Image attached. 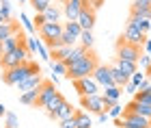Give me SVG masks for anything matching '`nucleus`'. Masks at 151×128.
I'll list each match as a JSON object with an SVG mask.
<instances>
[{
  "instance_id": "0eeeda50",
  "label": "nucleus",
  "mask_w": 151,
  "mask_h": 128,
  "mask_svg": "<svg viewBox=\"0 0 151 128\" xmlns=\"http://www.w3.org/2000/svg\"><path fill=\"white\" fill-rule=\"evenodd\" d=\"M63 31H65V24H60V22H45L37 33H39V37L47 44V41H52V39H58L60 35H63Z\"/></svg>"
},
{
  "instance_id": "f3484780",
  "label": "nucleus",
  "mask_w": 151,
  "mask_h": 128,
  "mask_svg": "<svg viewBox=\"0 0 151 128\" xmlns=\"http://www.w3.org/2000/svg\"><path fill=\"white\" fill-rule=\"evenodd\" d=\"M19 28H24V26H19L17 22H13V20H9V22H2V24H0V41H2V39H6V37H11V35H15Z\"/></svg>"
},
{
  "instance_id": "7ed1b4c3",
  "label": "nucleus",
  "mask_w": 151,
  "mask_h": 128,
  "mask_svg": "<svg viewBox=\"0 0 151 128\" xmlns=\"http://www.w3.org/2000/svg\"><path fill=\"white\" fill-rule=\"evenodd\" d=\"M30 57H32L30 50L26 48V44H22V46H17L15 50H11L9 55L0 57V67H2V70H11V67H17V65H22L24 61H28Z\"/></svg>"
},
{
  "instance_id": "4468645a",
  "label": "nucleus",
  "mask_w": 151,
  "mask_h": 128,
  "mask_svg": "<svg viewBox=\"0 0 151 128\" xmlns=\"http://www.w3.org/2000/svg\"><path fill=\"white\" fill-rule=\"evenodd\" d=\"M43 85V76H41V74H32V76H28L26 80H22V83L17 85V89L19 91H30V89H39V87Z\"/></svg>"
},
{
  "instance_id": "f8f14e48",
  "label": "nucleus",
  "mask_w": 151,
  "mask_h": 128,
  "mask_svg": "<svg viewBox=\"0 0 151 128\" xmlns=\"http://www.w3.org/2000/svg\"><path fill=\"white\" fill-rule=\"evenodd\" d=\"M78 22L82 26V31H93V26H95V11L91 9V7H82V11L78 15Z\"/></svg>"
},
{
  "instance_id": "f704fd0d",
  "label": "nucleus",
  "mask_w": 151,
  "mask_h": 128,
  "mask_svg": "<svg viewBox=\"0 0 151 128\" xmlns=\"http://www.w3.org/2000/svg\"><path fill=\"white\" fill-rule=\"evenodd\" d=\"M145 78H147V72L142 74V72H138V70H136V72L132 74V76H129V80H132V83H134L136 87H138V85H140V83H142V80H145Z\"/></svg>"
},
{
  "instance_id": "a878e982",
  "label": "nucleus",
  "mask_w": 151,
  "mask_h": 128,
  "mask_svg": "<svg viewBox=\"0 0 151 128\" xmlns=\"http://www.w3.org/2000/svg\"><path fill=\"white\" fill-rule=\"evenodd\" d=\"M116 65L121 67L123 72L127 74V76H132V74L138 70V63H132V61H123V59H116Z\"/></svg>"
},
{
  "instance_id": "58836bf2",
  "label": "nucleus",
  "mask_w": 151,
  "mask_h": 128,
  "mask_svg": "<svg viewBox=\"0 0 151 128\" xmlns=\"http://www.w3.org/2000/svg\"><path fill=\"white\" fill-rule=\"evenodd\" d=\"M138 63H140V67H142V70H145V72H147V70H149V67H151V55H142Z\"/></svg>"
},
{
  "instance_id": "7c9ffc66",
  "label": "nucleus",
  "mask_w": 151,
  "mask_h": 128,
  "mask_svg": "<svg viewBox=\"0 0 151 128\" xmlns=\"http://www.w3.org/2000/svg\"><path fill=\"white\" fill-rule=\"evenodd\" d=\"M60 39H63V44H65V46H76V44L80 41V37H76L73 33H69V31H63Z\"/></svg>"
},
{
  "instance_id": "20e7f679",
  "label": "nucleus",
  "mask_w": 151,
  "mask_h": 128,
  "mask_svg": "<svg viewBox=\"0 0 151 128\" xmlns=\"http://www.w3.org/2000/svg\"><path fill=\"white\" fill-rule=\"evenodd\" d=\"M140 57H142V48L140 46H134V44H127V41H123V39H119V44H116V59L138 63Z\"/></svg>"
},
{
  "instance_id": "9d476101",
  "label": "nucleus",
  "mask_w": 151,
  "mask_h": 128,
  "mask_svg": "<svg viewBox=\"0 0 151 128\" xmlns=\"http://www.w3.org/2000/svg\"><path fill=\"white\" fill-rule=\"evenodd\" d=\"M121 39L123 41H127V44H134V46H145V41H147V35L142 31H138L136 26H132V24H127L125 26V31H123V35H121Z\"/></svg>"
},
{
  "instance_id": "de8ad7c7",
  "label": "nucleus",
  "mask_w": 151,
  "mask_h": 128,
  "mask_svg": "<svg viewBox=\"0 0 151 128\" xmlns=\"http://www.w3.org/2000/svg\"><path fill=\"white\" fill-rule=\"evenodd\" d=\"M2 22H9V20H4V17H2V15H0V24H2Z\"/></svg>"
},
{
  "instance_id": "09e8293b",
  "label": "nucleus",
  "mask_w": 151,
  "mask_h": 128,
  "mask_svg": "<svg viewBox=\"0 0 151 128\" xmlns=\"http://www.w3.org/2000/svg\"><path fill=\"white\" fill-rule=\"evenodd\" d=\"M17 2H19V4H24V2H28V0H17Z\"/></svg>"
},
{
  "instance_id": "49530a36",
  "label": "nucleus",
  "mask_w": 151,
  "mask_h": 128,
  "mask_svg": "<svg viewBox=\"0 0 151 128\" xmlns=\"http://www.w3.org/2000/svg\"><path fill=\"white\" fill-rule=\"evenodd\" d=\"M147 78L151 80V67H149V70H147Z\"/></svg>"
},
{
  "instance_id": "e433bc0d",
  "label": "nucleus",
  "mask_w": 151,
  "mask_h": 128,
  "mask_svg": "<svg viewBox=\"0 0 151 128\" xmlns=\"http://www.w3.org/2000/svg\"><path fill=\"white\" fill-rule=\"evenodd\" d=\"M132 9H151V0H132Z\"/></svg>"
},
{
  "instance_id": "a211bd4d",
  "label": "nucleus",
  "mask_w": 151,
  "mask_h": 128,
  "mask_svg": "<svg viewBox=\"0 0 151 128\" xmlns=\"http://www.w3.org/2000/svg\"><path fill=\"white\" fill-rule=\"evenodd\" d=\"M127 24L136 26V28L142 31L145 35L151 31V20H149V17H138V15H132V13H129V22H127Z\"/></svg>"
},
{
  "instance_id": "79ce46f5",
  "label": "nucleus",
  "mask_w": 151,
  "mask_h": 128,
  "mask_svg": "<svg viewBox=\"0 0 151 128\" xmlns=\"http://www.w3.org/2000/svg\"><path fill=\"white\" fill-rule=\"evenodd\" d=\"M0 15L4 20H11V4H2L0 7Z\"/></svg>"
},
{
  "instance_id": "6e6552de",
  "label": "nucleus",
  "mask_w": 151,
  "mask_h": 128,
  "mask_svg": "<svg viewBox=\"0 0 151 128\" xmlns=\"http://www.w3.org/2000/svg\"><path fill=\"white\" fill-rule=\"evenodd\" d=\"M73 87L80 96H93V93H99V83L95 80L93 76H86V78H78L73 80Z\"/></svg>"
},
{
  "instance_id": "a19ab883",
  "label": "nucleus",
  "mask_w": 151,
  "mask_h": 128,
  "mask_svg": "<svg viewBox=\"0 0 151 128\" xmlns=\"http://www.w3.org/2000/svg\"><path fill=\"white\" fill-rule=\"evenodd\" d=\"M123 89H125L123 93H129V96H134V93L138 91V87H136V85L132 83V80H129V83H125V87H123Z\"/></svg>"
},
{
  "instance_id": "6ab92c4d",
  "label": "nucleus",
  "mask_w": 151,
  "mask_h": 128,
  "mask_svg": "<svg viewBox=\"0 0 151 128\" xmlns=\"http://www.w3.org/2000/svg\"><path fill=\"white\" fill-rule=\"evenodd\" d=\"M110 70H112V78H114V83L119 85V87H125V83H129V76L121 70L119 65H116V61L110 65Z\"/></svg>"
},
{
  "instance_id": "2eb2a0df",
  "label": "nucleus",
  "mask_w": 151,
  "mask_h": 128,
  "mask_svg": "<svg viewBox=\"0 0 151 128\" xmlns=\"http://www.w3.org/2000/svg\"><path fill=\"white\" fill-rule=\"evenodd\" d=\"M125 111H132V113H138V115H145V117H151V104L147 102H138V100H132Z\"/></svg>"
},
{
  "instance_id": "b1692460",
  "label": "nucleus",
  "mask_w": 151,
  "mask_h": 128,
  "mask_svg": "<svg viewBox=\"0 0 151 128\" xmlns=\"http://www.w3.org/2000/svg\"><path fill=\"white\" fill-rule=\"evenodd\" d=\"M73 113H76V111H73V106H71V104H69V102L65 100V102L60 104L58 113H56V122H60V119H67V117H71Z\"/></svg>"
},
{
  "instance_id": "9b49d317",
  "label": "nucleus",
  "mask_w": 151,
  "mask_h": 128,
  "mask_svg": "<svg viewBox=\"0 0 151 128\" xmlns=\"http://www.w3.org/2000/svg\"><path fill=\"white\" fill-rule=\"evenodd\" d=\"M93 78L97 80L101 87L116 85V83H114V78H112V70H110V65H97V67H95V72H93Z\"/></svg>"
},
{
  "instance_id": "2f4dec72",
  "label": "nucleus",
  "mask_w": 151,
  "mask_h": 128,
  "mask_svg": "<svg viewBox=\"0 0 151 128\" xmlns=\"http://www.w3.org/2000/svg\"><path fill=\"white\" fill-rule=\"evenodd\" d=\"M37 52H39V57L43 59V61H50V59H52V57H50V50L43 46V41H41V39H37Z\"/></svg>"
},
{
  "instance_id": "1a4fd4ad",
  "label": "nucleus",
  "mask_w": 151,
  "mask_h": 128,
  "mask_svg": "<svg viewBox=\"0 0 151 128\" xmlns=\"http://www.w3.org/2000/svg\"><path fill=\"white\" fill-rule=\"evenodd\" d=\"M26 37L24 35V31L19 28L15 35H11V37H6V39H2V41H0V57H4V55H9L11 50H15L17 46H22V44H26Z\"/></svg>"
},
{
  "instance_id": "4be33fe9",
  "label": "nucleus",
  "mask_w": 151,
  "mask_h": 128,
  "mask_svg": "<svg viewBox=\"0 0 151 128\" xmlns=\"http://www.w3.org/2000/svg\"><path fill=\"white\" fill-rule=\"evenodd\" d=\"M37 98H39V89H30V91L19 93V102H22V104H28V106H35V104H37Z\"/></svg>"
},
{
  "instance_id": "ea45409f",
  "label": "nucleus",
  "mask_w": 151,
  "mask_h": 128,
  "mask_svg": "<svg viewBox=\"0 0 151 128\" xmlns=\"http://www.w3.org/2000/svg\"><path fill=\"white\" fill-rule=\"evenodd\" d=\"M32 22H35V28L39 31L41 26H43V24L47 22V20H45V15H43V13H37V15H35V20H32Z\"/></svg>"
},
{
  "instance_id": "473e14b6",
  "label": "nucleus",
  "mask_w": 151,
  "mask_h": 128,
  "mask_svg": "<svg viewBox=\"0 0 151 128\" xmlns=\"http://www.w3.org/2000/svg\"><path fill=\"white\" fill-rule=\"evenodd\" d=\"M134 100L151 104V91H136V93H134Z\"/></svg>"
},
{
  "instance_id": "f03ea898",
  "label": "nucleus",
  "mask_w": 151,
  "mask_h": 128,
  "mask_svg": "<svg viewBox=\"0 0 151 128\" xmlns=\"http://www.w3.org/2000/svg\"><path fill=\"white\" fill-rule=\"evenodd\" d=\"M97 57H95L93 50H88L84 57L80 59V61H76L69 65V70H67V78L69 80H78V78H86V76H93L95 67H97Z\"/></svg>"
},
{
  "instance_id": "a18cd8bd",
  "label": "nucleus",
  "mask_w": 151,
  "mask_h": 128,
  "mask_svg": "<svg viewBox=\"0 0 151 128\" xmlns=\"http://www.w3.org/2000/svg\"><path fill=\"white\" fill-rule=\"evenodd\" d=\"M4 115H6V106L0 104V117H4Z\"/></svg>"
},
{
  "instance_id": "4c0bfd02",
  "label": "nucleus",
  "mask_w": 151,
  "mask_h": 128,
  "mask_svg": "<svg viewBox=\"0 0 151 128\" xmlns=\"http://www.w3.org/2000/svg\"><path fill=\"white\" fill-rule=\"evenodd\" d=\"M82 4H84V7H91L93 11H97V9H101L104 0H82Z\"/></svg>"
},
{
  "instance_id": "c03bdc74",
  "label": "nucleus",
  "mask_w": 151,
  "mask_h": 128,
  "mask_svg": "<svg viewBox=\"0 0 151 128\" xmlns=\"http://www.w3.org/2000/svg\"><path fill=\"white\" fill-rule=\"evenodd\" d=\"M142 48H145L147 55H151V39H149V37H147V41H145V46H142Z\"/></svg>"
},
{
  "instance_id": "c85d7f7f",
  "label": "nucleus",
  "mask_w": 151,
  "mask_h": 128,
  "mask_svg": "<svg viewBox=\"0 0 151 128\" xmlns=\"http://www.w3.org/2000/svg\"><path fill=\"white\" fill-rule=\"evenodd\" d=\"M80 44H82V46H86V48H93V44H95L93 31H82V35H80Z\"/></svg>"
},
{
  "instance_id": "bb28decb",
  "label": "nucleus",
  "mask_w": 151,
  "mask_h": 128,
  "mask_svg": "<svg viewBox=\"0 0 151 128\" xmlns=\"http://www.w3.org/2000/svg\"><path fill=\"white\" fill-rule=\"evenodd\" d=\"M4 128H19V117L15 115V113L6 111V115H4Z\"/></svg>"
},
{
  "instance_id": "f257e3e1",
  "label": "nucleus",
  "mask_w": 151,
  "mask_h": 128,
  "mask_svg": "<svg viewBox=\"0 0 151 128\" xmlns=\"http://www.w3.org/2000/svg\"><path fill=\"white\" fill-rule=\"evenodd\" d=\"M32 74H41V67L35 63V61H24L22 65L17 67H11V70H4L2 72V83L4 85H11V87H17L22 80H26L28 76H32Z\"/></svg>"
},
{
  "instance_id": "cd10ccee",
  "label": "nucleus",
  "mask_w": 151,
  "mask_h": 128,
  "mask_svg": "<svg viewBox=\"0 0 151 128\" xmlns=\"http://www.w3.org/2000/svg\"><path fill=\"white\" fill-rule=\"evenodd\" d=\"M28 2L32 4V9H35V13H43L47 7L52 4V0H28Z\"/></svg>"
},
{
  "instance_id": "ddd939ff",
  "label": "nucleus",
  "mask_w": 151,
  "mask_h": 128,
  "mask_svg": "<svg viewBox=\"0 0 151 128\" xmlns=\"http://www.w3.org/2000/svg\"><path fill=\"white\" fill-rule=\"evenodd\" d=\"M82 7H84V4H82V0H65V2H63V13H65V17H67V20H78Z\"/></svg>"
},
{
  "instance_id": "c756f323",
  "label": "nucleus",
  "mask_w": 151,
  "mask_h": 128,
  "mask_svg": "<svg viewBox=\"0 0 151 128\" xmlns=\"http://www.w3.org/2000/svg\"><path fill=\"white\" fill-rule=\"evenodd\" d=\"M19 20H22V26H24V31L26 33H37V28H35V22L26 15V13H19Z\"/></svg>"
},
{
  "instance_id": "37998d69",
  "label": "nucleus",
  "mask_w": 151,
  "mask_h": 128,
  "mask_svg": "<svg viewBox=\"0 0 151 128\" xmlns=\"http://www.w3.org/2000/svg\"><path fill=\"white\" fill-rule=\"evenodd\" d=\"M138 91H151V80H149V78H145V80L138 85Z\"/></svg>"
},
{
  "instance_id": "aec40b11",
  "label": "nucleus",
  "mask_w": 151,
  "mask_h": 128,
  "mask_svg": "<svg viewBox=\"0 0 151 128\" xmlns=\"http://www.w3.org/2000/svg\"><path fill=\"white\" fill-rule=\"evenodd\" d=\"M76 122H78V126L76 128H93V122H91V113L88 111H76Z\"/></svg>"
},
{
  "instance_id": "39448f33",
  "label": "nucleus",
  "mask_w": 151,
  "mask_h": 128,
  "mask_svg": "<svg viewBox=\"0 0 151 128\" xmlns=\"http://www.w3.org/2000/svg\"><path fill=\"white\" fill-rule=\"evenodd\" d=\"M58 93V89H56V85L52 83V80H43V85L39 87V98H37V109H43L45 111V106L52 102V98Z\"/></svg>"
},
{
  "instance_id": "423d86ee",
  "label": "nucleus",
  "mask_w": 151,
  "mask_h": 128,
  "mask_svg": "<svg viewBox=\"0 0 151 128\" xmlns=\"http://www.w3.org/2000/svg\"><path fill=\"white\" fill-rule=\"evenodd\" d=\"M80 104L82 109L88 111V113H99L106 111V102H104V96L101 93H93V96H80Z\"/></svg>"
},
{
  "instance_id": "dca6fc26",
  "label": "nucleus",
  "mask_w": 151,
  "mask_h": 128,
  "mask_svg": "<svg viewBox=\"0 0 151 128\" xmlns=\"http://www.w3.org/2000/svg\"><path fill=\"white\" fill-rule=\"evenodd\" d=\"M63 102H65V96L58 91L56 96L52 98V102L45 106V113H47V117H50V119H56V113H58V109H60V104H63Z\"/></svg>"
},
{
  "instance_id": "c9c22d12",
  "label": "nucleus",
  "mask_w": 151,
  "mask_h": 128,
  "mask_svg": "<svg viewBox=\"0 0 151 128\" xmlns=\"http://www.w3.org/2000/svg\"><path fill=\"white\" fill-rule=\"evenodd\" d=\"M108 115L114 117V119H116V117H121V115H123V106H119V104L114 102V104L110 106V109H108Z\"/></svg>"
},
{
  "instance_id": "72a5a7b5",
  "label": "nucleus",
  "mask_w": 151,
  "mask_h": 128,
  "mask_svg": "<svg viewBox=\"0 0 151 128\" xmlns=\"http://www.w3.org/2000/svg\"><path fill=\"white\" fill-rule=\"evenodd\" d=\"M78 126V122H76V113L71 117H67V119H60V126L58 128H76Z\"/></svg>"
},
{
  "instance_id": "393cba45",
  "label": "nucleus",
  "mask_w": 151,
  "mask_h": 128,
  "mask_svg": "<svg viewBox=\"0 0 151 128\" xmlns=\"http://www.w3.org/2000/svg\"><path fill=\"white\" fill-rule=\"evenodd\" d=\"M121 93H123V87H119V85L104 87V96H106V98H110V100H114V102L121 98Z\"/></svg>"
},
{
  "instance_id": "5701e85b",
  "label": "nucleus",
  "mask_w": 151,
  "mask_h": 128,
  "mask_svg": "<svg viewBox=\"0 0 151 128\" xmlns=\"http://www.w3.org/2000/svg\"><path fill=\"white\" fill-rule=\"evenodd\" d=\"M43 15H45L47 22H58L60 15H63V9H60V7H56V4H50V7L43 11Z\"/></svg>"
},
{
  "instance_id": "412c9836",
  "label": "nucleus",
  "mask_w": 151,
  "mask_h": 128,
  "mask_svg": "<svg viewBox=\"0 0 151 128\" xmlns=\"http://www.w3.org/2000/svg\"><path fill=\"white\" fill-rule=\"evenodd\" d=\"M50 65H52V74H58V76L67 78V70H69V65H67L63 59H50Z\"/></svg>"
}]
</instances>
